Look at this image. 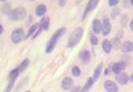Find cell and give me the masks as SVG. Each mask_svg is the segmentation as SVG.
<instances>
[{"mask_svg": "<svg viewBox=\"0 0 133 92\" xmlns=\"http://www.w3.org/2000/svg\"><path fill=\"white\" fill-rule=\"evenodd\" d=\"M102 48L105 53H109L112 49L111 41L107 39H104L102 43Z\"/></svg>", "mask_w": 133, "mask_h": 92, "instance_id": "obj_18", "label": "cell"}, {"mask_svg": "<svg viewBox=\"0 0 133 92\" xmlns=\"http://www.w3.org/2000/svg\"><path fill=\"white\" fill-rule=\"evenodd\" d=\"M50 23V19L48 17H44L41 19L39 23V29L33 36L32 39L36 37L42 30H47L48 29Z\"/></svg>", "mask_w": 133, "mask_h": 92, "instance_id": "obj_6", "label": "cell"}, {"mask_svg": "<svg viewBox=\"0 0 133 92\" xmlns=\"http://www.w3.org/2000/svg\"><path fill=\"white\" fill-rule=\"evenodd\" d=\"M98 3H99V1H97V0H91L88 2V3H87L84 12L83 13L82 21H84L86 19L88 13L96 8Z\"/></svg>", "mask_w": 133, "mask_h": 92, "instance_id": "obj_7", "label": "cell"}, {"mask_svg": "<svg viewBox=\"0 0 133 92\" xmlns=\"http://www.w3.org/2000/svg\"><path fill=\"white\" fill-rule=\"evenodd\" d=\"M72 74L73 76L75 77H77L81 74V70L77 66H74L73 67L71 70Z\"/></svg>", "mask_w": 133, "mask_h": 92, "instance_id": "obj_23", "label": "cell"}, {"mask_svg": "<svg viewBox=\"0 0 133 92\" xmlns=\"http://www.w3.org/2000/svg\"><path fill=\"white\" fill-rule=\"evenodd\" d=\"M126 68V63L124 61H119L115 63L112 67V71L115 73H118Z\"/></svg>", "mask_w": 133, "mask_h": 92, "instance_id": "obj_11", "label": "cell"}, {"mask_svg": "<svg viewBox=\"0 0 133 92\" xmlns=\"http://www.w3.org/2000/svg\"><path fill=\"white\" fill-rule=\"evenodd\" d=\"M38 27H39V23L38 22L35 23L33 24L32 25H31V26L28 29L26 35L25 36L24 38L26 39L30 37V36H31L37 30Z\"/></svg>", "mask_w": 133, "mask_h": 92, "instance_id": "obj_19", "label": "cell"}, {"mask_svg": "<svg viewBox=\"0 0 133 92\" xmlns=\"http://www.w3.org/2000/svg\"><path fill=\"white\" fill-rule=\"evenodd\" d=\"M120 49L123 53L132 51L133 50V42L130 41H126L121 45Z\"/></svg>", "mask_w": 133, "mask_h": 92, "instance_id": "obj_15", "label": "cell"}, {"mask_svg": "<svg viewBox=\"0 0 133 92\" xmlns=\"http://www.w3.org/2000/svg\"><path fill=\"white\" fill-rule=\"evenodd\" d=\"M129 26H130V28L131 30L133 32V19H132V20L131 21V22H130Z\"/></svg>", "mask_w": 133, "mask_h": 92, "instance_id": "obj_30", "label": "cell"}, {"mask_svg": "<svg viewBox=\"0 0 133 92\" xmlns=\"http://www.w3.org/2000/svg\"><path fill=\"white\" fill-rule=\"evenodd\" d=\"M47 11L46 6L44 4H41L37 6L35 9V13L37 16H42L45 14Z\"/></svg>", "mask_w": 133, "mask_h": 92, "instance_id": "obj_20", "label": "cell"}, {"mask_svg": "<svg viewBox=\"0 0 133 92\" xmlns=\"http://www.w3.org/2000/svg\"><path fill=\"white\" fill-rule=\"evenodd\" d=\"M101 26L102 24L98 19L95 18L93 20L92 23V28L95 34H99L100 33L101 31Z\"/></svg>", "mask_w": 133, "mask_h": 92, "instance_id": "obj_14", "label": "cell"}, {"mask_svg": "<svg viewBox=\"0 0 133 92\" xmlns=\"http://www.w3.org/2000/svg\"><path fill=\"white\" fill-rule=\"evenodd\" d=\"M119 2L118 0H109L108 1V5L110 7L116 6Z\"/></svg>", "mask_w": 133, "mask_h": 92, "instance_id": "obj_27", "label": "cell"}, {"mask_svg": "<svg viewBox=\"0 0 133 92\" xmlns=\"http://www.w3.org/2000/svg\"><path fill=\"white\" fill-rule=\"evenodd\" d=\"M130 79H131V80L133 82V73L131 75V76H130Z\"/></svg>", "mask_w": 133, "mask_h": 92, "instance_id": "obj_33", "label": "cell"}, {"mask_svg": "<svg viewBox=\"0 0 133 92\" xmlns=\"http://www.w3.org/2000/svg\"><path fill=\"white\" fill-rule=\"evenodd\" d=\"M19 74V72L16 68L12 70L9 72L8 77V84L3 92H10L11 91Z\"/></svg>", "mask_w": 133, "mask_h": 92, "instance_id": "obj_4", "label": "cell"}, {"mask_svg": "<svg viewBox=\"0 0 133 92\" xmlns=\"http://www.w3.org/2000/svg\"><path fill=\"white\" fill-rule=\"evenodd\" d=\"M108 73H109V71H108V69H105L104 70V74L106 75V74H108Z\"/></svg>", "mask_w": 133, "mask_h": 92, "instance_id": "obj_32", "label": "cell"}, {"mask_svg": "<svg viewBox=\"0 0 133 92\" xmlns=\"http://www.w3.org/2000/svg\"><path fill=\"white\" fill-rule=\"evenodd\" d=\"M112 45V47L114 50H117L121 47V43L119 39L117 38H114L110 41Z\"/></svg>", "mask_w": 133, "mask_h": 92, "instance_id": "obj_22", "label": "cell"}, {"mask_svg": "<svg viewBox=\"0 0 133 92\" xmlns=\"http://www.w3.org/2000/svg\"><path fill=\"white\" fill-rule=\"evenodd\" d=\"M81 90L80 86H76L73 88L70 92H79Z\"/></svg>", "mask_w": 133, "mask_h": 92, "instance_id": "obj_28", "label": "cell"}, {"mask_svg": "<svg viewBox=\"0 0 133 92\" xmlns=\"http://www.w3.org/2000/svg\"><path fill=\"white\" fill-rule=\"evenodd\" d=\"M84 34V29L82 27L76 28L70 35L68 42L67 47L69 48H73L75 47L82 39Z\"/></svg>", "mask_w": 133, "mask_h": 92, "instance_id": "obj_2", "label": "cell"}, {"mask_svg": "<svg viewBox=\"0 0 133 92\" xmlns=\"http://www.w3.org/2000/svg\"><path fill=\"white\" fill-rule=\"evenodd\" d=\"M11 9L10 7V6L8 4H7L6 5L3 6V8H2V11L4 13H8L9 14V13L11 11Z\"/></svg>", "mask_w": 133, "mask_h": 92, "instance_id": "obj_26", "label": "cell"}, {"mask_svg": "<svg viewBox=\"0 0 133 92\" xmlns=\"http://www.w3.org/2000/svg\"><path fill=\"white\" fill-rule=\"evenodd\" d=\"M121 13V9L118 8H114V9H112V12L111 13V17L113 19H115L116 17H117L118 15H119Z\"/></svg>", "mask_w": 133, "mask_h": 92, "instance_id": "obj_24", "label": "cell"}, {"mask_svg": "<svg viewBox=\"0 0 133 92\" xmlns=\"http://www.w3.org/2000/svg\"><path fill=\"white\" fill-rule=\"evenodd\" d=\"M25 92H30V90H27V91H26Z\"/></svg>", "mask_w": 133, "mask_h": 92, "instance_id": "obj_35", "label": "cell"}, {"mask_svg": "<svg viewBox=\"0 0 133 92\" xmlns=\"http://www.w3.org/2000/svg\"><path fill=\"white\" fill-rule=\"evenodd\" d=\"M90 41L92 45H96L98 43V39L96 36L94 34H91L90 35Z\"/></svg>", "mask_w": 133, "mask_h": 92, "instance_id": "obj_25", "label": "cell"}, {"mask_svg": "<svg viewBox=\"0 0 133 92\" xmlns=\"http://www.w3.org/2000/svg\"><path fill=\"white\" fill-rule=\"evenodd\" d=\"M3 31H4V28L3 26L1 24H0V35L3 33Z\"/></svg>", "mask_w": 133, "mask_h": 92, "instance_id": "obj_31", "label": "cell"}, {"mask_svg": "<svg viewBox=\"0 0 133 92\" xmlns=\"http://www.w3.org/2000/svg\"><path fill=\"white\" fill-rule=\"evenodd\" d=\"M104 87L107 92H117L118 87L116 83L111 80H107L104 83Z\"/></svg>", "mask_w": 133, "mask_h": 92, "instance_id": "obj_9", "label": "cell"}, {"mask_svg": "<svg viewBox=\"0 0 133 92\" xmlns=\"http://www.w3.org/2000/svg\"><path fill=\"white\" fill-rule=\"evenodd\" d=\"M102 68H103L102 63H99L98 64V65L97 66V67L95 68L92 77V79L93 80L94 83H95L97 81V80L99 79V78L101 74Z\"/></svg>", "mask_w": 133, "mask_h": 92, "instance_id": "obj_16", "label": "cell"}, {"mask_svg": "<svg viewBox=\"0 0 133 92\" xmlns=\"http://www.w3.org/2000/svg\"><path fill=\"white\" fill-rule=\"evenodd\" d=\"M79 58L83 65H87L90 59V53L88 50H83L78 54Z\"/></svg>", "mask_w": 133, "mask_h": 92, "instance_id": "obj_8", "label": "cell"}, {"mask_svg": "<svg viewBox=\"0 0 133 92\" xmlns=\"http://www.w3.org/2000/svg\"><path fill=\"white\" fill-rule=\"evenodd\" d=\"M66 4V1H64V0H61L59 1V5L61 7H63Z\"/></svg>", "mask_w": 133, "mask_h": 92, "instance_id": "obj_29", "label": "cell"}, {"mask_svg": "<svg viewBox=\"0 0 133 92\" xmlns=\"http://www.w3.org/2000/svg\"><path fill=\"white\" fill-rule=\"evenodd\" d=\"M94 83L93 82L92 78H89L85 85L82 88H81V92H88L91 88Z\"/></svg>", "mask_w": 133, "mask_h": 92, "instance_id": "obj_21", "label": "cell"}, {"mask_svg": "<svg viewBox=\"0 0 133 92\" xmlns=\"http://www.w3.org/2000/svg\"><path fill=\"white\" fill-rule=\"evenodd\" d=\"M24 36L23 30L22 28H16L11 33V41L14 43L18 44L21 42Z\"/></svg>", "mask_w": 133, "mask_h": 92, "instance_id": "obj_5", "label": "cell"}, {"mask_svg": "<svg viewBox=\"0 0 133 92\" xmlns=\"http://www.w3.org/2000/svg\"><path fill=\"white\" fill-rule=\"evenodd\" d=\"M129 76L127 74L124 72H121L117 73L115 75V80L121 85H124L126 84L129 81Z\"/></svg>", "mask_w": 133, "mask_h": 92, "instance_id": "obj_10", "label": "cell"}, {"mask_svg": "<svg viewBox=\"0 0 133 92\" xmlns=\"http://www.w3.org/2000/svg\"><path fill=\"white\" fill-rule=\"evenodd\" d=\"M66 27H62L56 30L54 33V34L47 43L45 50V52L46 53H50L54 50L56 45L57 44L59 40L63 36V35L66 33Z\"/></svg>", "mask_w": 133, "mask_h": 92, "instance_id": "obj_1", "label": "cell"}, {"mask_svg": "<svg viewBox=\"0 0 133 92\" xmlns=\"http://www.w3.org/2000/svg\"><path fill=\"white\" fill-rule=\"evenodd\" d=\"M61 86L64 90L71 89L73 86V81L70 77H65L62 81Z\"/></svg>", "mask_w": 133, "mask_h": 92, "instance_id": "obj_13", "label": "cell"}, {"mask_svg": "<svg viewBox=\"0 0 133 92\" xmlns=\"http://www.w3.org/2000/svg\"><path fill=\"white\" fill-rule=\"evenodd\" d=\"M26 15L27 12L25 8L22 6H18L9 13L8 17L11 20L20 21L24 20Z\"/></svg>", "mask_w": 133, "mask_h": 92, "instance_id": "obj_3", "label": "cell"}, {"mask_svg": "<svg viewBox=\"0 0 133 92\" xmlns=\"http://www.w3.org/2000/svg\"><path fill=\"white\" fill-rule=\"evenodd\" d=\"M111 24L109 20L105 19L103 21L101 26V32L103 36H107L111 30Z\"/></svg>", "mask_w": 133, "mask_h": 92, "instance_id": "obj_12", "label": "cell"}, {"mask_svg": "<svg viewBox=\"0 0 133 92\" xmlns=\"http://www.w3.org/2000/svg\"><path fill=\"white\" fill-rule=\"evenodd\" d=\"M30 64V59L28 58H26L23 60V61L16 68L19 73L24 71L29 66Z\"/></svg>", "mask_w": 133, "mask_h": 92, "instance_id": "obj_17", "label": "cell"}, {"mask_svg": "<svg viewBox=\"0 0 133 92\" xmlns=\"http://www.w3.org/2000/svg\"><path fill=\"white\" fill-rule=\"evenodd\" d=\"M130 4L132 5V6H133V0H131L130 1Z\"/></svg>", "mask_w": 133, "mask_h": 92, "instance_id": "obj_34", "label": "cell"}]
</instances>
